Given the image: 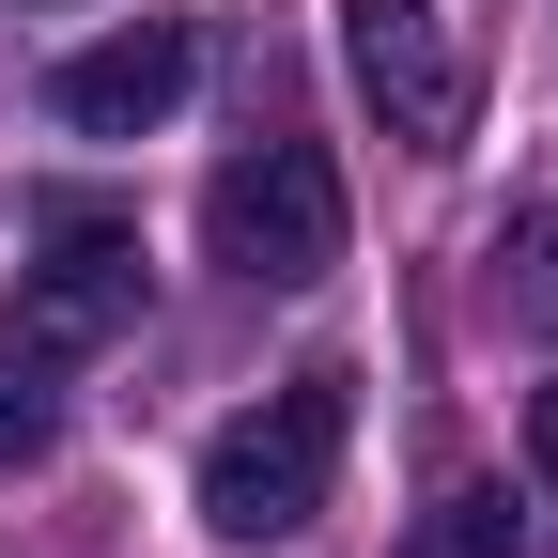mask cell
I'll use <instances>...</instances> for the list:
<instances>
[{"label": "cell", "instance_id": "obj_1", "mask_svg": "<svg viewBox=\"0 0 558 558\" xmlns=\"http://www.w3.org/2000/svg\"><path fill=\"white\" fill-rule=\"evenodd\" d=\"M341 435H357V373L264 388L248 418L202 435V527H218V543H295L326 512V481H341Z\"/></svg>", "mask_w": 558, "mask_h": 558}, {"label": "cell", "instance_id": "obj_2", "mask_svg": "<svg viewBox=\"0 0 558 558\" xmlns=\"http://www.w3.org/2000/svg\"><path fill=\"white\" fill-rule=\"evenodd\" d=\"M341 156L326 140H248V156L202 186V248H218L248 295H311V279L341 264Z\"/></svg>", "mask_w": 558, "mask_h": 558}, {"label": "cell", "instance_id": "obj_3", "mask_svg": "<svg viewBox=\"0 0 558 558\" xmlns=\"http://www.w3.org/2000/svg\"><path fill=\"white\" fill-rule=\"evenodd\" d=\"M341 62H357V109L403 140V156H465L481 124V62L435 0H341Z\"/></svg>", "mask_w": 558, "mask_h": 558}, {"label": "cell", "instance_id": "obj_4", "mask_svg": "<svg viewBox=\"0 0 558 558\" xmlns=\"http://www.w3.org/2000/svg\"><path fill=\"white\" fill-rule=\"evenodd\" d=\"M47 264L16 279V326L47 341V357H94L109 326H140V233L109 218V202H47Z\"/></svg>", "mask_w": 558, "mask_h": 558}, {"label": "cell", "instance_id": "obj_5", "mask_svg": "<svg viewBox=\"0 0 558 558\" xmlns=\"http://www.w3.org/2000/svg\"><path fill=\"white\" fill-rule=\"evenodd\" d=\"M186 78H202V32H186V16H140V32H109V47L62 62L47 109L78 124V140H156V124L186 109Z\"/></svg>", "mask_w": 558, "mask_h": 558}, {"label": "cell", "instance_id": "obj_6", "mask_svg": "<svg viewBox=\"0 0 558 558\" xmlns=\"http://www.w3.org/2000/svg\"><path fill=\"white\" fill-rule=\"evenodd\" d=\"M62 450V357L0 311V465H47Z\"/></svg>", "mask_w": 558, "mask_h": 558}, {"label": "cell", "instance_id": "obj_7", "mask_svg": "<svg viewBox=\"0 0 558 558\" xmlns=\"http://www.w3.org/2000/svg\"><path fill=\"white\" fill-rule=\"evenodd\" d=\"M497 279H512V326H543V341H558V202L512 233V264H497Z\"/></svg>", "mask_w": 558, "mask_h": 558}, {"label": "cell", "instance_id": "obj_8", "mask_svg": "<svg viewBox=\"0 0 558 558\" xmlns=\"http://www.w3.org/2000/svg\"><path fill=\"white\" fill-rule=\"evenodd\" d=\"M450 543H465V558H512V497H481V481H465V497H450Z\"/></svg>", "mask_w": 558, "mask_h": 558}, {"label": "cell", "instance_id": "obj_9", "mask_svg": "<svg viewBox=\"0 0 558 558\" xmlns=\"http://www.w3.org/2000/svg\"><path fill=\"white\" fill-rule=\"evenodd\" d=\"M527 465H543V497H558V388H527Z\"/></svg>", "mask_w": 558, "mask_h": 558}]
</instances>
